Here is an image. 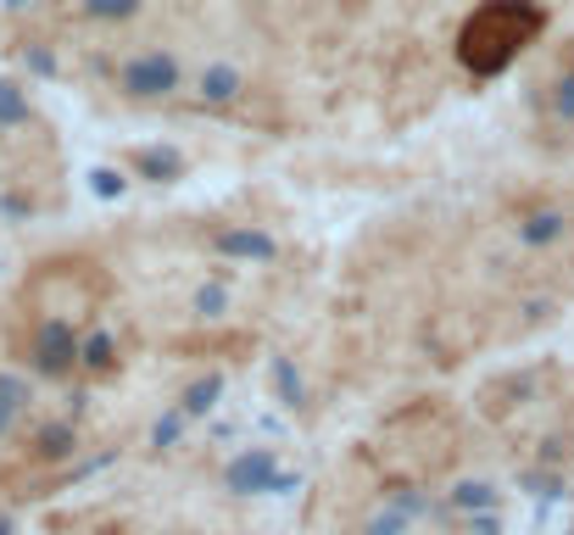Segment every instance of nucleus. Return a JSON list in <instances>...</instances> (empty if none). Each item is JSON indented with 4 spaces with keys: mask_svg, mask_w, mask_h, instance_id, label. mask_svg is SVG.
<instances>
[{
    "mask_svg": "<svg viewBox=\"0 0 574 535\" xmlns=\"http://www.w3.org/2000/svg\"><path fill=\"white\" fill-rule=\"evenodd\" d=\"M541 28H547V12L536 0H486L457 34V57L474 78H497Z\"/></svg>",
    "mask_w": 574,
    "mask_h": 535,
    "instance_id": "obj_1",
    "label": "nucleus"
},
{
    "mask_svg": "<svg viewBox=\"0 0 574 535\" xmlns=\"http://www.w3.org/2000/svg\"><path fill=\"white\" fill-rule=\"evenodd\" d=\"M134 95H146V101H162V95H173L179 89V62L173 57H162V51H151V57H139L134 68H129V78H123Z\"/></svg>",
    "mask_w": 574,
    "mask_h": 535,
    "instance_id": "obj_2",
    "label": "nucleus"
},
{
    "mask_svg": "<svg viewBox=\"0 0 574 535\" xmlns=\"http://www.w3.org/2000/svg\"><path fill=\"white\" fill-rule=\"evenodd\" d=\"M73 363H78V346H73L68 324L39 329V340H34V368H39V374H51V379H62Z\"/></svg>",
    "mask_w": 574,
    "mask_h": 535,
    "instance_id": "obj_3",
    "label": "nucleus"
},
{
    "mask_svg": "<svg viewBox=\"0 0 574 535\" xmlns=\"http://www.w3.org/2000/svg\"><path fill=\"white\" fill-rule=\"evenodd\" d=\"M273 452H246V458H234L229 463V491H241V497H257V491H273Z\"/></svg>",
    "mask_w": 574,
    "mask_h": 535,
    "instance_id": "obj_4",
    "label": "nucleus"
},
{
    "mask_svg": "<svg viewBox=\"0 0 574 535\" xmlns=\"http://www.w3.org/2000/svg\"><path fill=\"white\" fill-rule=\"evenodd\" d=\"M563 229H569V218L558 207H541V212H530L518 223V240H524V246H558Z\"/></svg>",
    "mask_w": 574,
    "mask_h": 535,
    "instance_id": "obj_5",
    "label": "nucleus"
},
{
    "mask_svg": "<svg viewBox=\"0 0 574 535\" xmlns=\"http://www.w3.org/2000/svg\"><path fill=\"white\" fill-rule=\"evenodd\" d=\"M218 246L229 252V257H252V263H273V240L268 234H252V229H229V234H218Z\"/></svg>",
    "mask_w": 574,
    "mask_h": 535,
    "instance_id": "obj_6",
    "label": "nucleus"
},
{
    "mask_svg": "<svg viewBox=\"0 0 574 535\" xmlns=\"http://www.w3.org/2000/svg\"><path fill=\"white\" fill-rule=\"evenodd\" d=\"M179 151H134V173L139 179H157V184H173L179 179Z\"/></svg>",
    "mask_w": 574,
    "mask_h": 535,
    "instance_id": "obj_7",
    "label": "nucleus"
},
{
    "mask_svg": "<svg viewBox=\"0 0 574 535\" xmlns=\"http://www.w3.org/2000/svg\"><path fill=\"white\" fill-rule=\"evenodd\" d=\"M452 508L457 513H486V508H497V491L486 479H463L457 491H452Z\"/></svg>",
    "mask_w": 574,
    "mask_h": 535,
    "instance_id": "obj_8",
    "label": "nucleus"
},
{
    "mask_svg": "<svg viewBox=\"0 0 574 535\" xmlns=\"http://www.w3.org/2000/svg\"><path fill=\"white\" fill-rule=\"evenodd\" d=\"M218 397H223V374H207V379L190 385L179 408H184V413H212V408H218Z\"/></svg>",
    "mask_w": 574,
    "mask_h": 535,
    "instance_id": "obj_9",
    "label": "nucleus"
},
{
    "mask_svg": "<svg viewBox=\"0 0 574 535\" xmlns=\"http://www.w3.org/2000/svg\"><path fill=\"white\" fill-rule=\"evenodd\" d=\"M547 112H552V123L574 129V73H563V78L547 89Z\"/></svg>",
    "mask_w": 574,
    "mask_h": 535,
    "instance_id": "obj_10",
    "label": "nucleus"
},
{
    "mask_svg": "<svg viewBox=\"0 0 574 535\" xmlns=\"http://www.w3.org/2000/svg\"><path fill=\"white\" fill-rule=\"evenodd\" d=\"M273 379H279V397H284V408H307V391H302V374L284 363V357H273Z\"/></svg>",
    "mask_w": 574,
    "mask_h": 535,
    "instance_id": "obj_11",
    "label": "nucleus"
},
{
    "mask_svg": "<svg viewBox=\"0 0 574 535\" xmlns=\"http://www.w3.org/2000/svg\"><path fill=\"white\" fill-rule=\"evenodd\" d=\"M78 363H84V368H112V340H107V335L78 340Z\"/></svg>",
    "mask_w": 574,
    "mask_h": 535,
    "instance_id": "obj_12",
    "label": "nucleus"
},
{
    "mask_svg": "<svg viewBox=\"0 0 574 535\" xmlns=\"http://www.w3.org/2000/svg\"><path fill=\"white\" fill-rule=\"evenodd\" d=\"M0 123H28V101H23V89L17 84H0Z\"/></svg>",
    "mask_w": 574,
    "mask_h": 535,
    "instance_id": "obj_13",
    "label": "nucleus"
},
{
    "mask_svg": "<svg viewBox=\"0 0 574 535\" xmlns=\"http://www.w3.org/2000/svg\"><path fill=\"white\" fill-rule=\"evenodd\" d=\"M234 89H241V78H234L229 68H212V73H207V89H201V95H207V101L218 107V101H229Z\"/></svg>",
    "mask_w": 574,
    "mask_h": 535,
    "instance_id": "obj_14",
    "label": "nucleus"
},
{
    "mask_svg": "<svg viewBox=\"0 0 574 535\" xmlns=\"http://www.w3.org/2000/svg\"><path fill=\"white\" fill-rule=\"evenodd\" d=\"M196 307H201V318L229 313V290H223V284H201V290H196Z\"/></svg>",
    "mask_w": 574,
    "mask_h": 535,
    "instance_id": "obj_15",
    "label": "nucleus"
},
{
    "mask_svg": "<svg viewBox=\"0 0 574 535\" xmlns=\"http://www.w3.org/2000/svg\"><path fill=\"white\" fill-rule=\"evenodd\" d=\"M184 418H190V413H184V408H173V413H168V418L157 424V435H151V441H157V452H168V447L179 441V429H184Z\"/></svg>",
    "mask_w": 574,
    "mask_h": 535,
    "instance_id": "obj_16",
    "label": "nucleus"
},
{
    "mask_svg": "<svg viewBox=\"0 0 574 535\" xmlns=\"http://www.w3.org/2000/svg\"><path fill=\"white\" fill-rule=\"evenodd\" d=\"M68 441H73V429H62V424H57V429H45V435H39V452H45V458H62V452H68Z\"/></svg>",
    "mask_w": 574,
    "mask_h": 535,
    "instance_id": "obj_17",
    "label": "nucleus"
},
{
    "mask_svg": "<svg viewBox=\"0 0 574 535\" xmlns=\"http://www.w3.org/2000/svg\"><path fill=\"white\" fill-rule=\"evenodd\" d=\"M12 413H17V402H12V397H0V429L12 424Z\"/></svg>",
    "mask_w": 574,
    "mask_h": 535,
    "instance_id": "obj_18",
    "label": "nucleus"
},
{
    "mask_svg": "<svg viewBox=\"0 0 574 535\" xmlns=\"http://www.w3.org/2000/svg\"><path fill=\"white\" fill-rule=\"evenodd\" d=\"M0 535H12V530H7V524H0Z\"/></svg>",
    "mask_w": 574,
    "mask_h": 535,
    "instance_id": "obj_19",
    "label": "nucleus"
}]
</instances>
